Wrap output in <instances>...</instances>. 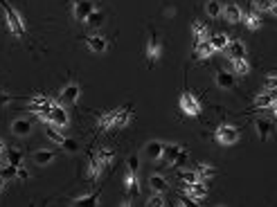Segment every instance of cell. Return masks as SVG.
Returning <instances> with one entry per match:
<instances>
[{
	"instance_id": "7a4b0ae2",
	"label": "cell",
	"mask_w": 277,
	"mask_h": 207,
	"mask_svg": "<svg viewBox=\"0 0 277 207\" xmlns=\"http://www.w3.org/2000/svg\"><path fill=\"white\" fill-rule=\"evenodd\" d=\"M214 135H217V142L221 144V147H230V144H237L239 129L237 126H232V124H221Z\"/></svg>"
},
{
	"instance_id": "4fadbf2b",
	"label": "cell",
	"mask_w": 277,
	"mask_h": 207,
	"mask_svg": "<svg viewBox=\"0 0 277 207\" xmlns=\"http://www.w3.org/2000/svg\"><path fill=\"white\" fill-rule=\"evenodd\" d=\"M86 43L95 54H104V52L108 50V41H106V36H102V34H92V36H88Z\"/></svg>"
},
{
	"instance_id": "9c48e42d",
	"label": "cell",
	"mask_w": 277,
	"mask_h": 207,
	"mask_svg": "<svg viewBox=\"0 0 277 207\" xmlns=\"http://www.w3.org/2000/svg\"><path fill=\"white\" fill-rule=\"evenodd\" d=\"M92 12H95V5H92V2H88V0H77V2H74V7H73V16L77 20H86Z\"/></svg>"
},
{
	"instance_id": "b9f144b4",
	"label": "cell",
	"mask_w": 277,
	"mask_h": 207,
	"mask_svg": "<svg viewBox=\"0 0 277 207\" xmlns=\"http://www.w3.org/2000/svg\"><path fill=\"white\" fill-rule=\"evenodd\" d=\"M185 160H187V151L180 149V155H178V160H176V167H180V164H183Z\"/></svg>"
},
{
	"instance_id": "60d3db41",
	"label": "cell",
	"mask_w": 277,
	"mask_h": 207,
	"mask_svg": "<svg viewBox=\"0 0 277 207\" xmlns=\"http://www.w3.org/2000/svg\"><path fill=\"white\" fill-rule=\"evenodd\" d=\"M126 167L133 169V171H138V155H131V158L126 160Z\"/></svg>"
},
{
	"instance_id": "ffe728a7",
	"label": "cell",
	"mask_w": 277,
	"mask_h": 207,
	"mask_svg": "<svg viewBox=\"0 0 277 207\" xmlns=\"http://www.w3.org/2000/svg\"><path fill=\"white\" fill-rule=\"evenodd\" d=\"M95 158H97L99 164H102V167L106 169V167H111L113 160H115V151L108 149V147H104V149H99V151H97V155H95Z\"/></svg>"
},
{
	"instance_id": "74e56055",
	"label": "cell",
	"mask_w": 277,
	"mask_h": 207,
	"mask_svg": "<svg viewBox=\"0 0 277 207\" xmlns=\"http://www.w3.org/2000/svg\"><path fill=\"white\" fill-rule=\"evenodd\" d=\"M264 90H277V74H268V77H266Z\"/></svg>"
},
{
	"instance_id": "4316f807",
	"label": "cell",
	"mask_w": 277,
	"mask_h": 207,
	"mask_svg": "<svg viewBox=\"0 0 277 207\" xmlns=\"http://www.w3.org/2000/svg\"><path fill=\"white\" fill-rule=\"evenodd\" d=\"M97 129L99 131H113V110L102 113V115L97 117Z\"/></svg>"
},
{
	"instance_id": "7c38bea8",
	"label": "cell",
	"mask_w": 277,
	"mask_h": 207,
	"mask_svg": "<svg viewBox=\"0 0 277 207\" xmlns=\"http://www.w3.org/2000/svg\"><path fill=\"white\" fill-rule=\"evenodd\" d=\"M59 95H61V102L74 104L77 99H79V95H81V88H79V84H68V86L61 88Z\"/></svg>"
},
{
	"instance_id": "30bf717a",
	"label": "cell",
	"mask_w": 277,
	"mask_h": 207,
	"mask_svg": "<svg viewBox=\"0 0 277 207\" xmlns=\"http://www.w3.org/2000/svg\"><path fill=\"white\" fill-rule=\"evenodd\" d=\"M255 129H257V135L262 142H266V140L273 135V131H275L273 129V122L266 119V117H257V119H255Z\"/></svg>"
},
{
	"instance_id": "7bdbcfd3",
	"label": "cell",
	"mask_w": 277,
	"mask_h": 207,
	"mask_svg": "<svg viewBox=\"0 0 277 207\" xmlns=\"http://www.w3.org/2000/svg\"><path fill=\"white\" fill-rule=\"evenodd\" d=\"M5 187H7V178H2V176H0V194L5 192Z\"/></svg>"
},
{
	"instance_id": "ee69618b",
	"label": "cell",
	"mask_w": 277,
	"mask_h": 207,
	"mask_svg": "<svg viewBox=\"0 0 277 207\" xmlns=\"http://www.w3.org/2000/svg\"><path fill=\"white\" fill-rule=\"evenodd\" d=\"M5 151H7V144H5V140L0 137V155H5Z\"/></svg>"
},
{
	"instance_id": "9a60e30c",
	"label": "cell",
	"mask_w": 277,
	"mask_h": 207,
	"mask_svg": "<svg viewBox=\"0 0 277 207\" xmlns=\"http://www.w3.org/2000/svg\"><path fill=\"white\" fill-rule=\"evenodd\" d=\"M225 52H228V57L230 59H246V54H248L244 41H230L228 47H225Z\"/></svg>"
},
{
	"instance_id": "5bb4252c",
	"label": "cell",
	"mask_w": 277,
	"mask_h": 207,
	"mask_svg": "<svg viewBox=\"0 0 277 207\" xmlns=\"http://www.w3.org/2000/svg\"><path fill=\"white\" fill-rule=\"evenodd\" d=\"M145 153H146L149 160H162V153H165V142L151 140V142L145 147Z\"/></svg>"
},
{
	"instance_id": "d6986e66",
	"label": "cell",
	"mask_w": 277,
	"mask_h": 207,
	"mask_svg": "<svg viewBox=\"0 0 277 207\" xmlns=\"http://www.w3.org/2000/svg\"><path fill=\"white\" fill-rule=\"evenodd\" d=\"M273 104H275V95H273V90H264L262 95L255 97V108H271Z\"/></svg>"
},
{
	"instance_id": "836d02e7",
	"label": "cell",
	"mask_w": 277,
	"mask_h": 207,
	"mask_svg": "<svg viewBox=\"0 0 277 207\" xmlns=\"http://www.w3.org/2000/svg\"><path fill=\"white\" fill-rule=\"evenodd\" d=\"M196 171H198V178H201V180H210L212 176L217 174V171H214V167H212V164H207V162H201Z\"/></svg>"
},
{
	"instance_id": "d590c367",
	"label": "cell",
	"mask_w": 277,
	"mask_h": 207,
	"mask_svg": "<svg viewBox=\"0 0 277 207\" xmlns=\"http://www.w3.org/2000/svg\"><path fill=\"white\" fill-rule=\"evenodd\" d=\"M16 171H18V167H14V164H7V167L0 169V176H2V178H7V180H12V178H16Z\"/></svg>"
},
{
	"instance_id": "3957f363",
	"label": "cell",
	"mask_w": 277,
	"mask_h": 207,
	"mask_svg": "<svg viewBox=\"0 0 277 207\" xmlns=\"http://www.w3.org/2000/svg\"><path fill=\"white\" fill-rule=\"evenodd\" d=\"M50 124L57 126V129H66L68 124H70V115H68V110L59 102L54 104V108L50 110Z\"/></svg>"
},
{
	"instance_id": "f35d334b",
	"label": "cell",
	"mask_w": 277,
	"mask_h": 207,
	"mask_svg": "<svg viewBox=\"0 0 277 207\" xmlns=\"http://www.w3.org/2000/svg\"><path fill=\"white\" fill-rule=\"evenodd\" d=\"M255 2V7H257L259 12H271L273 7V0H252Z\"/></svg>"
},
{
	"instance_id": "8992f818",
	"label": "cell",
	"mask_w": 277,
	"mask_h": 207,
	"mask_svg": "<svg viewBox=\"0 0 277 207\" xmlns=\"http://www.w3.org/2000/svg\"><path fill=\"white\" fill-rule=\"evenodd\" d=\"M160 54H162V45H160L158 36L151 32V36H149V43H146V59H149V65L156 63V61L160 59Z\"/></svg>"
},
{
	"instance_id": "ba28073f",
	"label": "cell",
	"mask_w": 277,
	"mask_h": 207,
	"mask_svg": "<svg viewBox=\"0 0 277 207\" xmlns=\"http://www.w3.org/2000/svg\"><path fill=\"white\" fill-rule=\"evenodd\" d=\"M129 122H131V106L113 110V129H124Z\"/></svg>"
},
{
	"instance_id": "cb8c5ba5",
	"label": "cell",
	"mask_w": 277,
	"mask_h": 207,
	"mask_svg": "<svg viewBox=\"0 0 277 207\" xmlns=\"http://www.w3.org/2000/svg\"><path fill=\"white\" fill-rule=\"evenodd\" d=\"M221 12H223V5H221L219 0H207V2H205V14H207L210 18H219Z\"/></svg>"
},
{
	"instance_id": "484cf974",
	"label": "cell",
	"mask_w": 277,
	"mask_h": 207,
	"mask_svg": "<svg viewBox=\"0 0 277 207\" xmlns=\"http://www.w3.org/2000/svg\"><path fill=\"white\" fill-rule=\"evenodd\" d=\"M217 84L221 86V88H225V90H230V88H234V77H232L230 72L221 70V72L217 74Z\"/></svg>"
},
{
	"instance_id": "1f68e13d",
	"label": "cell",
	"mask_w": 277,
	"mask_h": 207,
	"mask_svg": "<svg viewBox=\"0 0 277 207\" xmlns=\"http://www.w3.org/2000/svg\"><path fill=\"white\" fill-rule=\"evenodd\" d=\"M178 178L185 182V185H194V182L201 180V178H198V171H194V169H183L178 174Z\"/></svg>"
},
{
	"instance_id": "44dd1931",
	"label": "cell",
	"mask_w": 277,
	"mask_h": 207,
	"mask_svg": "<svg viewBox=\"0 0 277 207\" xmlns=\"http://www.w3.org/2000/svg\"><path fill=\"white\" fill-rule=\"evenodd\" d=\"M99 194H102V187L95 189L92 194H84V196H79V198H74L73 205H97Z\"/></svg>"
},
{
	"instance_id": "4dcf8cb0",
	"label": "cell",
	"mask_w": 277,
	"mask_h": 207,
	"mask_svg": "<svg viewBox=\"0 0 277 207\" xmlns=\"http://www.w3.org/2000/svg\"><path fill=\"white\" fill-rule=\"evenodd\" d=\"M102 171H104V167L99 164L97 158H92L90 164H88V178H90V180H99V176H102Z\"/></svg>"
},
{
	"instance_id": "d4e9b609",
	"label": "cell",
	"mask_w": 277,
	"mask_h": 207,
	"mask_svg": "<svg viewBox=\"0 0 277 207\" xmlns=\"http://www.w3.org/2000/svg\"><path fill=\"white\" fill-rule=\"evenodd\" d=\"M212 54H214V47H212L210 39L196 43V59H207V57H212Z\"/></svg>"
},
{
	"instance_id": "52a82bcc",
	"label": "cell",
	"mask_w": 277,
	"mask_h": 207,
	"mask_svg": "<svg viewBox=\"0 0 277 207\" xmlns=\"http://www.w3.org/2000/svg\"><path fill=\"white\" fill-rule=\"evenodd\" d=\"M221 16H223L230 25H237V23H241V18H244V12L239 9V5H234V2H228V5H223V12H221Z\"/></svg>"
},
{
	"instance_id": "603a6c76",
	"label": "cell",
	"mask_w": 277,
	"mask_h": 207,
	"mask_svg": "<svg viewBox=\"0 0 277 207\" xmlns=\"http://www.w3.org/2000/svg\"><path fill=\"white\" fill-rule=\"evenodd\" d=\"M45 135L52 140L54 144H59V147H66V142H68V137H63L59 133V129L57 126H52V124H47V131H45Z\"/></svg>"
},
{
	"instance_id": "83f0119b",
	"label": "cell",
	"mask_w": 277,
	"mask_h": 207,
	"mask_svg": "<svg viewBox=\"0 0 277 207\" xmlns=\"http://www.w3.org/2000/svg\"><path fill=\"white\" fill-rule=\"evenodd\" d=\"M210 43H212V47H214V52H221V50H225V47H228L230 39H228L225 34L219 32V34H214V36L210 39Z\"/></svg>"
},
{
	"instance_id": "f1b7e54d",
	"label": "cell",
	"mask_w": 277,
	"mask_h": 207,
	"mask_svg": "<svg viewBox=\"0 0 277 207\" xmlns=\"http://www.w3.org/2000/svg\"><path fill=\"white\" fill-rule=\"evenodd\" d=\"M232 70H234V74H248L250 72L248 59H232Z\"/></svg>"
},
{
	"instance_id": "f6af8a7d",
	"label": "cell",
	"mask_w": 277,
	"mask_h": 207,
	"mask_svg": "<svg viewBox=\"0 0 277 207\" xmlns=\"http://www.w3.org/2000/svg\"><path fill=\"white\" fill-rule=\"evenodd\" d=\"M271 14H273V16H275V18H277V2H275V0H273V7H271Z\"/></svg>"
},
{
	"instance_id": "e575fe53",
	"label": "cell",
	"mask_w": 277,
	"mask_h": 207,
	"mask_svg": "<svg viewBox=\"0 0 277 207\" xmlns=\"http://www.w3.org/2000/svg\"><path fill=\"white\" fill-rule=\"evenodd\" d=\"M102 23H104V14L99 12V9H95V12L86 18V25H90V27H99Z\"/></svg>"
},
{
	"instance_id": "bcb514c9",
	"label": "cell",
	"mask_w": 277,
	"mask_h": 207,
	"mask_svg": "<svg viewBox=\"0 0 277 207\" xmlns=\"http://www.w3.org/2000/svg\"><path fill=\"white\" fill-rule=\"evenodd\" d=\"M271 108H273V115H275V119H277V99H275V104H273Z\"/></svg>"
},
{
	"instance_id": "2e32d148",
	"label": "cell",
	"mask_w": 277,
	"mask_h": 207,
	"mask_svg": "<svg viewBox=\"0 0 277 207\" xmlns=\"http://www.w3.org/2000/svg\"><path fill=\"white\" fill-rule=\"evenodd\" d=\"M191 34H194V41H196V43H201V41H207V39H210L207 25H205L203 20H194V23H191Z\"/></svg>"
},
{
	"instance_id": "6da1fadb",
	"label": "cell",
	"mask_w": 277,
	"mask_h": 207,
	"mask_svg": "<svg viewBox=\"0 0 277 207\" xmlns=\"http://www.w3.org/2000/svg\"><path fill=\"white\" fill-rule=\"evenodd\" d=\"M0 5H2V12H5V23L9 27V32L16 36V39H23L25 36V20L20 16L18 9H14L7 0H0Z\"/></svg>"
},
{
	"instance_id": "8fae6325",
	"label": "cell",
	"mask_w": 277,
	"mask_h": 207,
	"mask_svg": "<svg viewBox=\"0 0 277 207\" xmlns=\"http://www.w3.org/2000/svg\"><path fill=\"white\" fill-rule=\"evenodd\" d=\"M140 180H138V171H133V169H126V176H124V192L129 196H135L140 192Z\"/></svg>"
},
{
	"instance_id": "5b68a950",
	"label": "cell",
	"mask_w": 277,
	"mask_h": 207,
	"mask_svg": "<svg viewBox=\"0 0 277 207\" xmlns=\"http://www.w3.org/2000/svg\"><path fill=\"white\" fill-rule=\"evenodd\" d=\"M32 131H34V124H32V119H27V117H18V119L12 122V133L16 137H27Z\"/></svg>"
},
{
	"instance_id": "f546056e",
	"label": "cell",
	"mask_w": 277,
	"mask_h": 207,
	"mask_svg": "<svg viewBox=\"0 0 277 207\" xmlns=\"http://www.w3.org/2000/svg\"><path fill=\"white\" fill-rule=\"evenodd\" d=\"M241 20H244V25L248 27V30H252V32L262 27V18H259L257 14H244V18Z\"/></svg>"
},
{
	"instance_id": "ac0fdd59",
	"label": "cell",
	"mask_w": 277,
	"mask_h": 207,
	"mask_svg": "<svg viewBox=\"0 0 277 207\" xmlns=\"http://www.w3.org/2000/svg\"><path fill=\"white\" fill-rule=\"evenodd\" d=\"M149 187L153 189V192H158V194H165L167 187H169V182H167L165 176H158V174H153L151 178H149Z\"/></svg>"
},
{
	"instance_id": "ab89813d",
	"label": "cell",
	"mask_w": 277,
	"mask_h": 207,
	"mask_svg": "<svg viewBox=\"0 0 277 207\" xmlns=\"http://www.w3.org/2000/svg\"><path fill=\"white\" fill-rule=\"evenodd\" d=\"M16 178H18V180H27V178H29V171H27V169L20 164L18 171H16Z\"/></svg>"
},
{
	"instance_id": "7402d4cb",
	"label": "cell",
	"mask_w": 277,
	"mask_h": 207,
	"mask_svg": "<svg viewBox=\"0 0 277 207\" xmlns=\"http://www.w3.org/2000/svg\"><path fill=\"white\" fill-rule=\"evenodd\" d=\"M54 158H57L54 151H36V153H34V162H36L39 167H47Z\"/></svg>"
},
{
	"instance_id": "277c9868",
	"label": "cell",
	"mask_w": 277,
	"mask_h": 207,
	"mask_svg": "<svg viewBox=\"0 0 277 207\" xmlns=\"http://www.w3.org/2000/svg\"><path fill=\"white\" fill-rule=\"evenodd\" d=\"M180 110H183L185 115L196 117L198 113H201V104H198V99L194 97V95H190V92H183V95H180Z\"/></svg>"
},
{
	"instance_id": "d6a6232c",
	"label": "cell",
	"mask_w": 277,
	"mask_h": 207,
	"mask_svg": "<svg viewBox=\"0 0 277 207\" xmlns=\"http://www.w3.org/2000/svg\"><path fill=\"white\" fill-rule=\"evenodd\" d=\"M7 162L9 164H14V167H20L23 164V151L20 149H7Z\"/></svg>"
},
{
	"instance_id": "8d00e7d4",
	"label": "cell",
	"mask_w": 277,
	"mask_h": 207,
	"mask_svg": "<svg viewBox=\"0 0 277 207\" xmlns=\"http://www.w3.org/2000/svg\"><path fill=\"white\" fill-rule=\"evenodd\" d=\"M146 205H149V207H160V205H165V198H162V194H158V192H156L153 196H149V198H146Z\"/></svg>"
},
{
	"instance_id": "e0dca14e",
	"label": "cell",
	"mask_w": 277,
	"mask_h": 207,
	"mask_svg": "<svg viewBox=\"0 0 277 207\" xmlns=\"http://www.w3.org/2000/svg\"><path fill=\"white\" fill-rule=\"evenodd\" d=\"M180 149H183V147H178V144H165V153H162L165 164H176V160H178V155H180Z\"/></svg>"
},
{
	"instance_id": "7dc6e473",
	"label": "cell",
	"mask_w": 277,
	"mask_h": 207,
	"mask_svg": "<svg viewBox=\"0 0 277 207\" xmlns=\"http://www.w3.org/2000/svg\"><path fill=\"white\" fill-rule=\"evenodd\" d=\"M2 162H5V155H0V164H2Z\"/></svg>"
}]
</instances>
